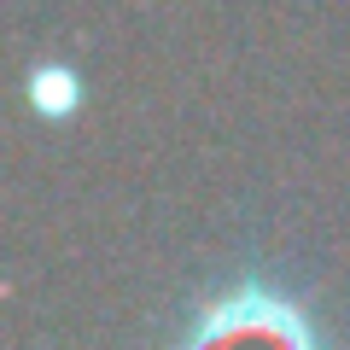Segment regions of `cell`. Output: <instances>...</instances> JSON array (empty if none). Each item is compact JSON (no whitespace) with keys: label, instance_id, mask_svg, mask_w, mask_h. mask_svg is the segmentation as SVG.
I'll return each instance as SVG.
<instances>
[{"label":"cell","instance_id":"obj_1","mask_svg":"<svg viewBox=\"0 0 350 350\" xmlns=\"http://www.w3.org/2000/svg\"><path fill=\"white\" fill-rule=\"evenodd\" d=\"M163 350H338L321 315L269 275H234L204 292Z\"/></svg>","mask_w":350,"mask_h":350},{"label":"cell","instance_id":"obj_2","mask_svg":"<svg viewBox=\"0 0 350 350\" xmlns=\"http://www.w3.org/2000/svg\"><path fill=\"white\" fill-rule=\"evenodd\" d=\"M24 94H29V111H36L41 123H70V117L82 111V76H76L64 59H41V64H29Z\"/></svg>","mask_w":350,"mask_h":350}]
</instances>
